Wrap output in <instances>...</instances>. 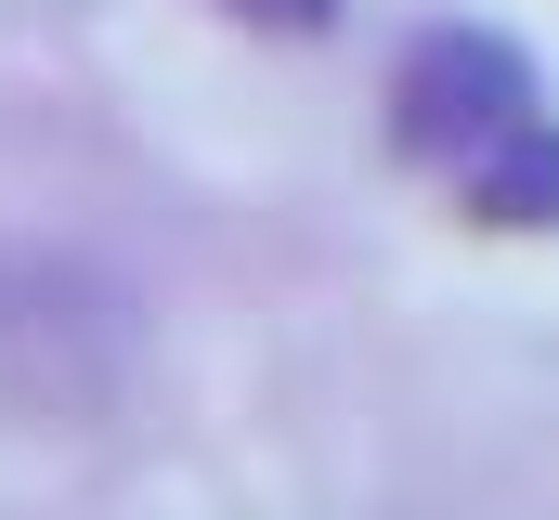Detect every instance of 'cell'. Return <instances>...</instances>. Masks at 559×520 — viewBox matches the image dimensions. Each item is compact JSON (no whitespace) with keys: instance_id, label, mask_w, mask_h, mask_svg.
Returning <instances> with one entry per match:
<instances>
[{"instance_id":"7a4b0ae2","label":"cell","mask_w":559,"mask_h":520,"mask_svg":"<svg viewBox=\"0 0 559 520\" xmlns=\"http://www.w3.org/2000/svg\"><path fill=\"white\" fill-rule=\"evenodd\" d=\"M534 105H547L534 92V52L495 39V26H417L404 66H391V143L429 156V169H468L481 143H508Z\"/></svg>"},{"instance_id":"277c9868","label":"cell","mask_w":559,"mask_h":520,"mask_svg":"<svg viewBox=\"0 0 559 520\" xmlns=\"http://www.w3.org/2000/svg\"><path fill=\"white\" fill-rule=\"evenodd\" d=\"M222 13H248V26H274V39H325V26H338V0H222Z\"/></svg>"},{"instance_id":"3957f363","label":"cell","mask_w":559,"mask_h":520,"mask_svg":"<svg viewBox=\"0 0 559 520\" xmlns=\"http://www.w3.org/2000/svg\"><path fill=\"white\" fill-rule=\"evenodd\" d=\"M455 182H468V222H495V235H559V118L534 105L508 143H481Z\"/></svg>"},{"instance_id":"6da1fadb","label":"cell","mask_w":559,"mask_h":520,"mask_svg":"<svg viewBox=\"0 0 559 520\" xmlns=\"http://www.w3.org/2000/svg\"><path fill=\"white\" fill-rule=\"evenodd\" d=\"M143 378V299L92 248L0 235V429H92Z\"/></svg>"}]
</instances>
